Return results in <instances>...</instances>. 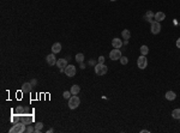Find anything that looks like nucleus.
Here are the masks:
<instances>
[{
  "mask_svg": "<svg viewBox=\"0 0 180 133\" xmlns=\"http://www.w3.org/2000/svg\"><path fill=\"white\" fill-rule=\"evenodd\" d=\"M112 46H113V48H121L123 47V41L120 38H118V37H115L112 41Z\"/></svg>",
  "mask_w": 180,
  "mask_h": 133,
  "instance_id": "obj_10",
  "label": "nucleus"
},
{
  "mask_svg": "<svg viewBox=\"0 0 180 133\" xmlns=\"http://www.w3.org/2000/svg\"><path fill=\"white\" fill-rule=\"evenodd\" d=\"M71 91H65L64 94H63V96H64V98L65 100H70V97H71Z\"/></svg>",
  "mask_w": 180,
  "mask_h": 133,
  "instance_id": "obj_23",
  "label": "nucleus"
},
{
  "mask_svg": "<svg viewBox=\"0 0 180 133\" xmlns=\"http://www.w3.org/2000/svg\"><path fill=\"white\" fill-rule=\"evenodd\" d=\"M64 72L67 77H74L76 76V67L73 65H67L64 69Z\"/></svg>",
  "mask_w": 180,
  "mask_h": 133,
  "instance_id": "obj_6",
  "label": "nucleus"
},
{
  "mask_svg": "<svg viewBox=\"0 0 180 133\" xmlns=\"http://www.w3.org/2000/svg\"><path fill=\"white\" fill-rule=\"evenodd\" d=\"M46 61H47V64L49 65V66H53V65H56V61H58V60L55 59V54H54V53H52V54L47 55Z\"/></svg>",
  "mask_w": 180,
  "mask_h": 133,
  "instance_id": "obj_8",
  "label": "nucleus"
},
{
  "mask_svg": "<svg viewBox=\"0 0 180 133\" xmlns=\"http://www.w3.org/2000/svg\"><path fill=\"white\" fill-rule=\"evenodd\" d=\"M154 17H155V14L152 13V11H148V12L145 13V16H144V19H145L147 22H150V23H151L152 22L151 19L154 18Z\"/></svg>",
  "mask_w": 180,
  "mask_h": 133,
  "instance_id": "obj_15",
  "label": "nucleus"
},
{
  "mask_svg": "<svg viewBox=\"0 0 180 133\" xmlns=\"http://www.w3.org/2000/svg\"><path fill=\"white\" fill-rule=\"evenodd\" d=\"M176 47H178V48H180V37L176 40Z\"/></svg>",
  "mask_w": 180,
  "mask_h": 133,
  "instance_id": "obj_26",
  "label": "nucleus"
},
{
  "mask_svg": "<svg viewBox=\"0 0 180 133\" xmlns=\"http://www.w3.org/2000/svg\"><path fill=\"white\" fill-rule=\"evenodd\" d=\"M150 31L154 35H157L158 32L161 31V23L156 22V20H152L151 22V27H150Z\"/></svg>",
  "mask_w": 180,
  "mask_h": 133,
  "instance_id": "obj_4",
  "label": "nucleus"
},
{
  "mask_svg": "<svg viewBox=\"0 0 180 133\" xmlns=\"http://www.w3.org/2000/svg\"><path fill=\"white\" fill-rule=\"evenodd\" d=\"M79 64H81V69H82V70H84V69H85V65H84L83 62H79Z\"/></svg>",
  "mask_w": 180,
  "mask_h": 133,
  "instance_id": "obj_27",
  "label": "nucleus"
},
{
  "mask_svg": "<svg viewBox=\"0 0 180 133\" xmlns=\"http://www.w3.org/2000/svg\"><path fill=\"white\" fill-rule=\"evenodd\" d=\"M27 132H29V133L35 132V127H32V126H28V128H27Z\"/></svg>",
  "mask_w": 180,
  "mask_h": 133,
  "instance_id": "obj_24",
  "label": "nucleus"
},
{
  "mask_svg": "<svg viewBox=\"0 0 180 133\" xmlns=\"http://www.w3.org/2000/svg\"><path fill=\"white\" fill-rule=\"evenodd\" d=\"M107 71H108V69H107V66L105 64L95 65V73H96L97 76H103V74L107 73Z\"/></svg>",
  "mask_w": 180,
  "mask_h": 133,
  "instance_id": "obj_3",
  "label": "nucleus"
},
{
  "mask_svg": "<svg viewBox=\"0 0 180 133\" xmlns=\"http://www.w3.org/2000/svg\"><path fill=\"white\" fill-rule=\"evenodd\" d=\"M98 64H105V56H98Z\"/></svg>",
  "mask_w": 180,
  "mask_h": 133,
  "instance_id": "obj_25",
  "label": "nucleus"
},
{
  "mask_svg": "<svg viewBox=\"0 0 180 133\" xmlns=\"http://www.w3.org/2000/svg\"><path fill=\"white\" fill-rule=\"evenodd\" d=\"M121 35H123V38H125V40H129L130 37H131V32H130V30L125 29V30H123Z\"/></svg>",
  "mask_w": 180,
  "mask_h": 133,
  "instance_id": "obj_17",
  "label": "nucleus"
},
{
  "mask_svg": "<svg viewBox=\"0 0 180 133\" xmlns=\"http://www.w3.org/2000/svg\"><path fill=\"white\" fill-rule=\"evenodd\" d=\"M56 66H58L60 70H64L65 67L67 66V59H64V58L58 59V61H56Z\"/></svg>",
  "mask_w": 180,
  "mask_h": 133,
  "instance_id": "obj_9",
  "label": "nucleus"
},
{
  "mask_svg": "<svg viewBox=\"0 0 180 133\" xmlns=\"http://www.w3.org/2000/svg\"><path fill=\"white\" fill-rule=\"evenodd\" d=\"M70 91H71V94H72V95H78L79 91H81V87H79L78 85H72Z\"/></svg>",
  "mask_w": 180,
  "mask_h": 133,
  "instance_id": "obj_16",
  "label": "nucleus"
},
{
  "mask_svg": "<svg viewBox=\"0 0 180 133\" xmlns=\"http://www.w3.org/2000/svg\"><path fill=\"white\" fill-rule=\"evenodd\" d=\"M172 116L174 118V119H180V108H176L172 112Z\"/></svg>",
  "mask_w": 180,
  "mask_h": 133,
  "instance_id": "obj_18",
  "label": "nucleus"
},
{
  "mask_svg": "<svg viewBox=\"0 0 180 133\" xmlns=\"http://www.w3.org/2000/svg\"><path fill=\"white\" fill-rule=\"evenodd\" d=\"M111 1H116V0H111Z\"/></svg>",
  "mask_w": 180,
  "mask_h": 133,
  "instance_id": "obj_29",
  "label": "nucleus"
},
{
  "mask_svg": "<svg viewBox=\"0 0 180 133\" xmlns=\"http://www.w3.org/2000/svg\"><path fill=\"white\" fill-rule=\"evenodd\" d=\"M60 51H61V45H60L59 42H56V43H54L52 46V53L58 54V53H60Z\"/></svg>",
  "mask_w": 180,
  "mask_h": 133,
  "instance_id": "obj_13",
  "label": "nucleus"
},
{
  "mask_svg": "<svg viewBox=\"0 0 180 133\" xmlns=\"http://www.w3.org/2000/svg\"><path fill=\"white\" fill-rule=\"evenodd\" d=\"M27 131V128H25V124H23V122H19V124H16L12 127V128L10 129L9 132L10 133H23Z\"/></svg>",
  "mask_w": 180,
  "mask_h": 133,
  "instance_id": "obj_2",
  "label": "nucleus"
},
{
  "mask_svg": "<svg viewBox=\"0 0 180 133\" xmlns=\"http://www.w3.org/2000/svg\"><path fill=\"white\" fill-rule=\"evenodd\" d=\"M179 120H180V119H179Z\"/></svg>",
  "mask_w": 180,
  "mask_h": 133,
  "instance_id": "obj_30",
  "label": "nucleus"
},
{
  "mask_svg": "<svg viewBox=\"0 0 180 133\" xmlns=\"http://www.w3.org/2000/svg\"><path fill=\"white\" fill-rule=\"evenodd\" d=\"M147 65H148V60H147V58H145V55L141 54V56L137 59V66H138L141 70H144L145 67H147Z\"/></svg>",
  "mask_w": 180,
  "mask_h": 133,
  "instance_id": "obj_5",
  "label": "nucleus"
},
{
  "mask_svg": "<svg viewBox=\"0 0 180 133\" xmlns=\"http://www.w3.org/2000/svg\"><path fill=\"white\" fill-rule=\"evenodd\" d=\"M141 132H142V133H149V131H148V129H142Z\"/></svg>",
  "mask_w": 180,
  "mask_h": 133,
  "instance_id": "obj_28",
  "label": "nucleus"
},
{
  "mask_svg": "<svg viewBox=\"0 0 180 133\" xmlns=\"http://www.w3.org/2000/svg\"><path fill=\"white\" fill-rule=\"evenodd\" d=\"M42 128H43V124L42 122H36V125H35V132L36 133L41 132Z\"/></svg>",
  "mask_w": 180,
  "mask_h": 133,
  "instance_id": "obj_21",
  "label": "nucleus"
},
{
  "mask_svg": "<svg viewBox=\"0 0 180 133\" xmlns=\"http://www.w3.org/2000/svg\"><path fill=\"white\" fill-rule=\"evenodd\" d=\"M31 83H24L23 85H22V91L23 92H30L31 91Z\"/></svg>",
  "mask_w": 180,
  "mask_h": 133,
  "instance_id": "obj_14",
  "label": "nucleus"
},
{
  "mask_svg": "<svg viewBox=\"0 0 180 133\" xmlns=\"http://www.w3.org/2000/svg\"><path fill=\"white\" fill-rule=\"evenodd\" d=\"M81 104V100L77 95H72L69 100V108L70 109H76L78 108V106Z\"/></svg>",
  "mask_w": 180,
  "mask_h": 133,
  "instance_id": "obj_1",
  "label": "nucleus"
},
{
  "mask_svg": "<svg viewBox=\"0 0 180 133\" xmlns=\"http://www.w3.org/2000/svg\"><path fill=\"white\" fill-rule=\"evenodd\" d=\"M154 18H155L156 22H162V20H165V18H166V14L163 13V12H156Z\"/></svg>",
  "mask_w": 180,
  "mask_h": 133,
  "instance_id": "obj_12",
  "label": "nucleus"
},
{
  "mask_svg": "<svg viewBox=\"0 0 180 133\" xmlns=\"http://www.w3.org/2000/svg\"><path fill=\"white\" fill-rule=\"evenodd\" d=\"M165 97H166V100H168V101H174L176 98V94L174 91H167Z\"/></svg>",
  "mask_w": 180,
  "mask_h": 133,
  "instance_id": "obj_11",
  "label": "nucleus"
},
{
  "mask_svg": "<svg viewBox=\"0 0 180 133\" xmlns=\"http://www.w3.org/2000/svg\"><path fill=\"white\" fill-rule=\"evenodd\" d=\"M123 55H121V52H120L119 48H114L113 51L109 53V58H111V60H120V58H121Z\"/></svg>",
  "mask_w": 180,
  "mask_h": 133,
  "instance_id": "obj_7",
  "label": "nucleus"
},
{
  "mask_svg": "<svg viewBox=\"0 0 180 133\" xmlns=\"http://www.w3.org/2000/svg\"><path fill=\"white\" fill-rule=\"evenodd\" d=\"M74 59H76V61H77V62H83V61H84V54H82V53H78V54L74 56Z\"/></svg>",
  "mask_w": 180,
  "mask_h": 133,
  "instance_id": "obj_19",
  "label": "nucleus"
},
{
  "mask_svg": "<svg viewBox=\"0 0 180 133\" xmlns=\"http://www.w3.org/2000/svg\"><path fill=\"white\" fill-rule=\"evenodd\" d=\"M120 62H121V65H127L129 59H127L126 56H121V58H120Z\"/></svg>",
  "mask_w": 180,
  "mask_h": 133,
  "instance_id": "obj_22",
  "label": "nucleus"
},
{
  "mask_svg": "<svg viewBox=\"0 0 180 133\" xmlns=\"http://www.w3.org/2000/svg\"><path fill=\"white\" fill-rule=\"evenodd\" d=\"M148 53H149V48H148V46L143 45V46L141 47V54H142V55H147Z\"/></svg>",
  "mask_w": 180,
  "mask_h": 133,
  "instance_id": "obj_20",
  "label": "nucleus"
}]
</instances>
